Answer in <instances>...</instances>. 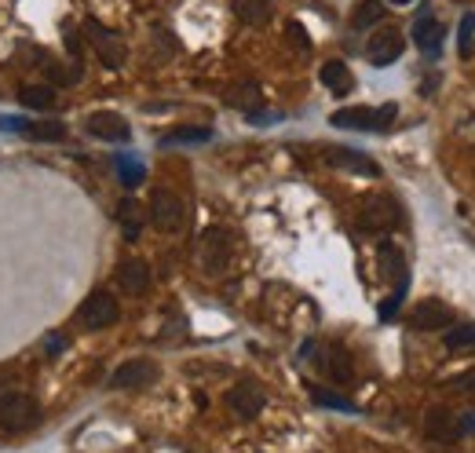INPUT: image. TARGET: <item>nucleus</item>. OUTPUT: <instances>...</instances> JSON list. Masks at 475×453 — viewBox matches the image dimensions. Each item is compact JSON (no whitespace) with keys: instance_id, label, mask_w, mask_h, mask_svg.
Listing matches in <instances>:
<instances>
[{"instance_id":"obj_1","label":"nucleus","mask_w":475,"mask_h":453,"mask_svg":"<svg viewBox=\"0 0 475 453\" xmlns=\"http://www.w3.org/2000/svg\"><path fill=\"white\" fill-rule=\"evenodd\" d=\"M399 106L395 103H384V106H344L330 117L333 128H348V132H384L391 128Z\"/></svg>"},{"instance_id":"obj_2","label":"nucleus","mask_w":475,"mask_h":453,"mask_svg":"<svg viewBox=\"0 0 475 453\" xmlns=\"http://www.w3.org/2000/svg\"><path fill=\"white\" fill-rule=\"evenodd\" d=\"M41 420V406L26 391H8L0 395V431H30Z\"/></svg>"},{"instance_id":"obj_3","label":"nucleus","mask_w":475,"mask_h":453,"mask_svg":"<svg viewBox=\"0 0 475 453\" xmlns=\"http://www.w3.org/2000/svg\"><path fill=\"white\" fill-rule=\"evenodd\" d=\"M399 223H402V212H399L395 198H388V194H373L359 209V227L366 234H384V231H395Z\"/></svg>"},{"instance_id":"obj_4","label":"nucleus","mask_w":475,"mask_h":453,"mask_svg":"<svg viewBox=\"0 0 475 453\" xmlns=\"http://www.w3.org/2000/svg\"><path fill=\"white\" fill-rule=\"evenodd\" d=\"M117 319H121V308H117L114 292H106V289L88 292V300L77 308V322H81L84 330H110Z\"/></svg>"},{"instance_id":"obj_5","label":"nucleus","mask_w":475,"mask_h":453,"mask_svg":"<svg viewBox=\"0 0 475 453\" xmlns=\"http://www.w3.org/2000/svg\"><path fill=\"white\" fill-rule=\"evenodd\" d=\"M183 216H187V209H183V198H180L176 191L157 187V191L150 194V223H153L157 231L176 234V231L183 227Z\"/></svg>"},{"instance_id":"obj_6","label":"nucleus","mask_w":475,"mask_h":453,"mask_svg":"<svg viewBox=\"0 0 475 453\" xmlns=\"http://www.w3.org/2000/svg\"><path fill=\"white\" fill-rule=\"evenodd\" d=\"M402 48H406L402 30H399V26H381V30H373L370 41H366V59L384 70V66H391L395 59H402Z\"/></svg>"},{"instance_id":"obj_7","label":"nucleus","mask_w":475,"mask_h":453,"mask_svg":"<svg viewBox=\"0 0 475 453\" xmlns=\"http://www.w3.org/2000/svg\"><path fill=\"white\" fill-rule=\"evenodd\" d=\"M84 37H88V44L99 52V59H103L110 70H117V66L124 63V55H128L124 41H121L114 30H106L99 19H84Z\"/></svg>"},{"instance_id":"obj_8","label":"nucleus","mask_w":475,"mask_h":453,"mask_svg":"<svg viewBox=\"0 0 475 453\" xmlns=\"http://www.w3.org/2000/svg\"><path fill=\"white\" fill-rule=\"evenodd\" d=\"M322 162H326L330 169H344V172H351V176H366V180L381 176V165H377L373 158H366L362 150H351V146H326V150H322Z\"/></svg>"},{"instance_id":"obj_9","label":"nucleus","mask_w":475,"mask_h":453,"mask_svg":"<svg viewBox=\"0 0 475 453\" xmlns=\"http://www.w3.org/2000/svg\"><path fill=\"white\" fill-rule=\"evenodd\" d=\"M227 260H231V238H227V231H220V227L205 231L202 241H198V263H202V271L205 274H220L227 267Z\"/></svg>"},{"instance_id":"obj_10","label":"nucleus","mask_w":475,"mask_h":453,"mask_svg":"<svg viewBox=\"0 0 475 453\" xmlns=\"http://www.w3.org/2000/svg\"><path fill=\"white\" fill-rule=\"evenodd\" d=\"M227 406H231L242 420H252V417L263 413V406H267V391H263L256 380H242V384H234V388L227 391Z\"/></svg>"},{"instance_id":"obj_11","label":"nucleus","mask_w":475,"mask_h":453,"mask_svg":"<svg viewBox=\"0 0 475 453\" xmlns=\"http://www.w3.org/2000/svg\"><path fill=\"white\" fill-rule=\"evenodd\" d=\"M157 380V362L153 359H132V362H124V366H117L114 369V377H110V388H117V391H132V388H146V384H153Z\"/></svg>"},{"instance_id":"obj_12","label":"nucleus","mask_w":475,"mask_h":453,"mask_svg":"<svg viewBox=\"0 0 475 453\" xmlns=\"http://www.w3.org/2000/svg\"><path fill=\"white\" fill-rule=\"evenodd\" d=\"M457 319H453V311L442 304V300H421V304L410 311V326L413 330H421V333H428V330H446V326H453Z\"/></svg>"},{"instance_id":"obj_13","label":"nucleus","mask_w":475,"mask_h":453,"mask_svg":"<svg viewBox=\"0 0 475 453\" xmlns=\"http://www.w3.org/2000/svg\"><path fill=\"white\" fill-rule=\"evenodd\" d=\"M88 132H92L95 139H103V143H128V139H132V124H128L121 113H114V110L92 113V117H88Z\"/></svg>"},{"instance_id":"obj_14","label":"nucleus","mask_w":475,"mask_h":453,"mask_svg":"<svg viewBox=\"0 0 475 453\" xmlns=\"http://www.w3.org/2000/svg\"><path fill=\"white\" fill-rule=\"evenodd\" d=\"M424 435L431 438V442H453V438H460V428H457V413L453 409H446V406H431L428 409V417H424Z\"/></svg>"},{"instance_id":"obj_15","label":"nucleus","mask_w":475,"mask_h":453,"mask_svg":"<svg viewBox=\"0 0 475 453\" xmlns=\"http://www.w3.org/2000/svg\"><path fill=\"white\" fill-rule=\"evenodd\" d=\"M413 41H417V48L424 52V55H439L442 52V41H446V30H442V23L435 19V15H421L417 23H413Z\"/></svg>"},{"instance_id":"obj_16","label":"nucleus","mask_w":475,"mask_h":453,"mask_svg":"<svg viewBox=\"0 0 475 453\" xmlns=\"http://www.w3.org/2000/svg\"><path fill=\"white\" fill-rule=\"evenodd\" d=\"M117 285L128 292V296H143L150 289V267L143 260H124L117 267Z\"/></svg>"},{"instance_id":"obj_17","label":"nucleus","mask_w":475,"mask_h":453,"mask_svg":"<svg viewBox=\"0 0 475 453\" xmlns=\"http://www.w3.org/2000/svg\"><path fill=\"white\" fill-rule=\"evenodd\" d=\"M377 260H381V274L395 285H406V256L395 241H381L377 245Z\"/></svg>"},{"instance_id":"obj_18","label":"nucleus","mask_w":475,"mask_h":453,"mask_svg":"<svg viewBox=\"0 0 475 453\" xmlns=\"http://www.w3.org/2000/svg\"><path fill=\"white\" fill-rule=\"evenodd\" d=\"M326 373H330V380L333 384H355V362H351V351L348 348H341V344H333L330 351H326Z\"/></svg>"},{"instance_id":"obj_19","label":"nucleus","mask_w":475,"mask_h":453,"mask_svg":"<svg viewBox=\"0 0 475 453\" xmlns=\"http://www.w3.org/2000/svg\"><path fill=\"white\" fill-rule=\"evenodd\" d=\"M319 77H322V84H326L333 95H348V92H355V74H351V70H348V63H341V59L322 63Z\"/></svg>"},{"instance_id":"obj_20","label":"nucleus","mask_w":475,"mask_h":453,"mask_svg":"<svg viewBox=\"0 0 475 453\" xmlns=\"http://www.w3.org/2000/svg\"><path fill=\"white\" fill-rule=\"evenodd\" d=\"M231 8L238 15V23L245 26H263L274 15V0H231Z\"/></svg>"},{"instance_id":"obj_21","label":"nucleus","mask_w":475,"mask_h":453,"mask_svg":"<svg viewBox=\"0 0 475 453\" xmlns=\"http://www.w3.org/2000/svg\"><path fill=\"white\" fill-rule=\"evenodd\" d=\"M117 223H121V231H124V238H128V241H135V238L143 234V223H146V216H143V209H139V202H132V198H124V202L117 205Z\"/></svg>"},{"instance_id":"obj_22","label":"nucleus","mask_w":475,"mask_h":453,"mask_svg":"<svg viewBox=\"0 0 475 453\" xmlns=\"http://www.w3.org/2000/svg\"><path fill=\"white\" fill-rule=\"evenodd\" d=\"M223 103H227V106H238V110H245V113H256L260 103H263V95H260L256 84H234V88L223 95Z\"/></svg>"},{"instance_id":"obj_23","label":"nucleus","mask_w":475,"mask_h":453,"mask_svg":"<svg viewBox=\"0 0 475 453\" xmlns=\"http://www.w3.org/2000/svg\"><path fill=\"white\" fill-rule=\"evenodd\" d=\"M384 0H362L351 15V30H373L377 23H384Z\"/></svg>"},{"instance_id":"obj_24","label":"nucleus","mask_w":475,"mask_h":453,"mask_svg":"<svg viewBox=\"0 0 475 453\" xmlns=\"http://www.w3.org/2000/svg\"><path fill=\"white\" fill-rule=\"evenodd\" d=\"M19 103L30 110H52L55 106V88L52 84H26L19 92Z\"/></svg>"},{"instance_id":"obj_25","label":"nucleus","mask_w":475,"mask_h":453,"mask_svg":"<svg viewBox=\"0 0 475 453\" xmlns=\"http://www.w3.org/2000/svg\"><path fill=\"white\" fill-rule=\"evenodd\" d=\"M114 165H117V180L132 191V187H139L143 180H146V169H143V162L139 158H128V154H117L114 158Z\"/></svg>"},{"instance_id":"obj_26","label":"nucleus","mask_w":475,"mask_h":453,"mask_svg":"<svg viewBox=\"0 0 475 453\" xmlns=\"http://www.w3.org/2000/svg\"><path fill=\"white\" fill-rule=\"evenodd\" d=\"M446 351H475V322H457L446 330Z\"/></svg>"},{"instance_id":"obj_27","label":"nucleus","mask_w":475,"mask_h":453,"mask_svg":"<svg viewBox=\"0 0 475 453\" xmlns=\"http://www.w3.org/2000/svg\"><path fill=\"white\" fill-rule=\"evenodd\" d=\"M311 399L314 406H326V409H337V413H359V406L337 391H326V388H311Z\"/></svg>"},{"instance_id":"obj_28","label":"nucleus","mask_w":475,"mask_h":453,"mask_svg":"<svg viewBox=\"0 0 475 453\" xmlns=\"http://www.w3.org/2000/svg\"><path fill=\"white\" fill-rule=\"evenodd\" d=\"M26 135L41 139V143H59V139H66V124L63 121H37V124H26Z\"/></svg>"},{"instance_id":"obj_29","label":"nucleus","mask_w":475,"mask_h":453,"mask_svg":"<svg viewBox=\"0 0 475 453\" xmlns=\"http://www.w3.org/2000/svg\"><path fill=\"white\" fill-rule=\"evenodd\" d=\"M213 139V128H173V132H165L162 135V143L165 146H176V143H209Z\"/></svg>"},{"instance_id":"obj_30","label":"nucleus","mask_w":475,"mask_h":453,"mask_svg":"<svg viewBox=\"0 0 475 453\" xmlns=\"http://www.w3.org/2000/svg\"><path fill=\"white\" fill-rule=\"evenodd\" d=\"M457 52H460V59H471V52H475V12H468V15L460 19V30H457Z\"/></svg>"},{"instance_id":"obj_31","label":"nucleus","mask_w":475,"mask_h":453,"mask_svg":"<svg viewBox=\"0 0 475 453\" xmlns=\"http://www.w3.org/2000/svg\"><path fill=\"white\" fill-rule=\"evenodd\" d=\"M402 292H406V285H395L391 300H384V304H381V322H391V319H395V311H399V304H402Z\"/></svg>"},{"instance_id":"obj_32","label":"nucleus","mask_w":475,"mask_h":453,"mask_svg":"<svg viewBox=\"0 0 475 453\" xmlns=\"http://www.w3.org/2000/svg\"><path fill=\"white\" fill-rule=\"evenodd\" d=\"M63 37H66V52H70L74 66L81 70V55H84V41H81V34H77V30H66Z\"/></svg>"},{"instance_id":"obj_33","label":"nucleus","mask_w":475,"mask_h":453,"mask_svg":"<svg viewBox=\"0 0 475 453\" xmlns=\"http://www.w3.org/2000/svg\"><path fill=\"white\" fill-rule=\"evenodd\" d=\"M285 37H289V41H292V44H296L300 52H307V48H311V37H307V30H303V26L296 23V19H292V23L285 26Z\"/></svg>"},{"instance_id":"obj_34","label":"nucleus","mask_w":475,"mask_h":453,"mask_svg":"<svg viewBox=\"0 0 475 453\" xmlns=\"http://www.w3.org/2000/svg\"><path fill=\"white\" fill-rule=\"evenodd\" d=\"M450 384H453V391H460V395H475V369H468V373H460V377H453Z\"/></svg>"},{"instance_id":"obj_35","label":"nucleus","mask_w":475,"mask_h":453,"mask_svg":"<svg viewBox=\"0 0 475 453\" xmlns=\"http://www.w3.org/2000/svg\"><path fill=\"white\" fill-rule=\"evenodd\" d=\"M457 428H460V435H475V409H464L457 417Z\"/></svg>"},{"instance_id":"obj_36","label":"nucleus","mask_w":475,"mask_h":453,"mask_svg":"<svg viewBox=\"0 0 475 453\" xmlns=\"http://www.w3.org/2000/svg\"><path fill=\"white\" fill-rule=\"evenodd\" d=\"M45 348H48V355L55 359V355H63V348H66V340H63L59 333H48V337H45Z\"/></svg>"},{"instance_id":"obj_37","label":"nucleus","mask_w":475,"mask_h":453,"mask_svg":"<svg viewBox=\"0 0 475 453\" xmlns=\"http://www.w3.org/2000/svg\"><path fill=\"white\" fill-rule=\"evenodd\" d=\"M391 5H399V8H402V5H413V0H391Z\"/></svg>"}]
</instances>
